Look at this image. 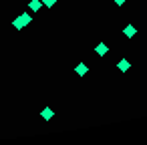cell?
<instances>
[{
    "instance_id": "5b68a950",
    "label": "cell",
    "mask_w": 147,
    "mask_h": 145,
    "mask_svg": "<svg viewBox=\"0 0 147 145\" xmlns=\"http://www.w3.org/2000/svg\"><path fill=\"white\" fill-rule=\"evenodd\" d=\"M75 71H77V75H79V77H85V75H87V71H89V67H87L85 63H79V65L75 67Z\"/></svg>"
},
{
    "instance_id": "ba28073f",
    "label": "cell",
    "mask_w": 147,
    "mask_h": 145,
    "mask_svg": "<svg viewBox=\"0 0 147 145\" xmlns=\"http://www.w3.org/2000/svg\"><path fill=\"white\" fill-rule=\"evenodd\" d=\"M42 4H45L47 8H53V6L57 4V0H42Z\"/></svg>"
},
{
    "instance_id": "6da1fadb",
    "label": "cell",
    "mask_w": 147,
    "mask_h": 145,
    "mask_svg": "<svg viewBox=\"0 0 147 145\" xmlns=\"http://www.w3.org/2000/svg\"><path fill=\"white\" fill-rule=\"evenodd\" d=\"M30 22H32V18H30V14H26V12H24V14H20V16H16L12 24H14V28H18V30H20V28H24V26H28Z\"/></svg>"
},
{
    "instance_id": "9c48e42d",
    "label": "cell",
    "mask_w": 147,
    "mask_h": 145,
    "mask_svg": "<svg viewBox=\"0 0 147 145\" xmlns=\"http://www.w3.org/2000/svg\"><path fill=\"white\" fill-rule=\"evenodd\" d=\"M113 2H115V4H117V6H123V4H125V2H127V0H113Z\"/></svg>"
},
{
    "instance_id": "277c9868",
    "label": "cell",
    "mask_w": 147,
    "mask_h": 145,
    "mask_svg": "<svg viewBox=\"0 0 147 145\" xmlns=\"http://www.w3.org/2000/svg\"><path fill=\"white\" fill-rule=\"evenodd\" d=\"M28 8H30L32 12H38V10L42 8V0H30V2H28Z\"/></svg>"
},
{
    "instance_id": "7a4b0ae2",
    "label": "cell",
    "mask_w": 147,
    "mask_h": 145,
    "mask_svg": "<svg viewBox=\"0 0 147 145\" xmlns=\"http://www.w3.org/2000/svg\"><path fill=\"white\" fill-rule=\"evenodd\" d=\"M123 34H125V36H129V38H133V36L137 34V28H135L133 24H127V26L123 28Z\"/></svg>"
},
{
    "instance_id": "3957f363",
    "label": "cell",
    "mask_w": 147,
    "mask_h": 145,
    "mask_svg": "<svg viewBox=\"0 0 147 145\" xmlns=\"http://www.w3.org/2000/svg\"><path fill=\"white\" fill-rule=\"evenodd\" d=\"M95 53H97V55H101V57H105V55L109 53V47H107L105 42H99V45L95 47Z\"/></svg>"
},
{
    "instance_id": "8992f818",
    "label": "cell",
    "mask_w": 147,
    "mask_h": 145,
    "mask_svg": "<svg viewBox=\"0 0 147 145\" xmlns=\"http://www.w3.org/2000/svg\"><path fill=\"white\" fill-rule=\"evenodd\" d=\"M53 115H55V113H53V109H51V107L42 109V113H40V117H42L45 121H51V119H53Z\"/></svg>"
},
{
    "instance_id": "52a82bcc",
    "label": "cell",
    "mask_w": 147,
    "mask_h": 145,
    "mask_svg": "<svg viewBox=\"0 0 147 145\" xmlns=\"http://www.w3.org/2000/svg\"><path fill=\"white\" fill-rule=\"evenodd\" d=\"M117 67H119V71H121V73H125V71H129V67H131V65H129V61H127V59H121Z\"/></svg>"
}]
</instances>
